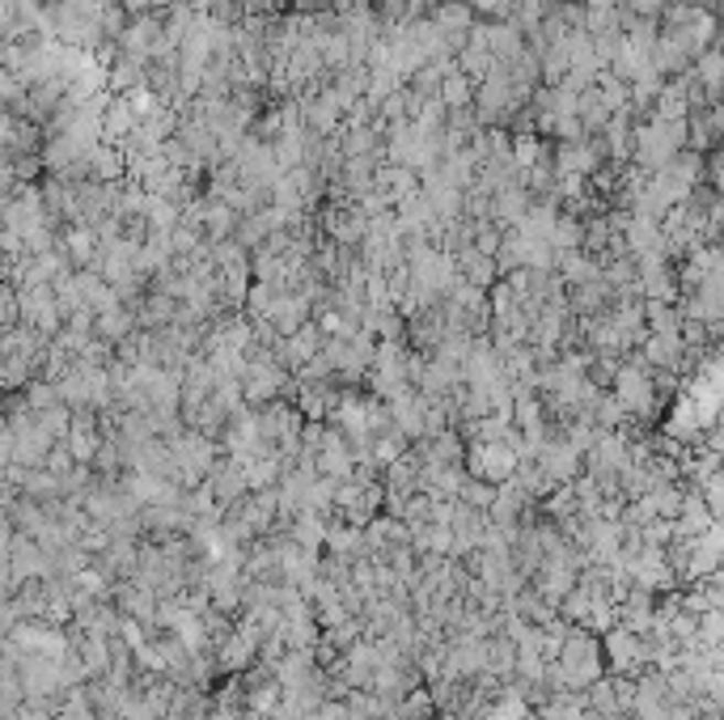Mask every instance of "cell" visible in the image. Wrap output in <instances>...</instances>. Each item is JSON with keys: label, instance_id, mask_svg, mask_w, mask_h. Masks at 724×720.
<instances>
[{"label": "cell", "instance_id": "33", "mask_svg": "<svg viewBox=\"0 0 724 720\" xmlns=\"http://www.w3.org/2000/svg\"><path fill=\"white\" fill-rule=\"evenodd\" d=\"M703 497H707V504H712L716 522H724V471L716 474V479H707V483H703Z\"/></svg>", "mask_w": 724, "mask_h": 720}, {"label": "cell", "instance_id": "3", "mask_svg": "<svg viewBox=\"0 0 724 720\" xmlns=\"http://www.w3.org/2000/svg\"><path fill=\"white\" fill-rule=\"evenodd\" d=\"M521 467V454L505 441H471L466 449V471L475 474V479H487V483H509L512 474Z\"/></svg>", "mask_w": 724, "mask_h": 720}, {"label": "cell", "instance_id": "4", "mask_svg": "<svg viewBox=\"0 0 724 720\" xmlns=\"http://www.w3.org/2000/svg\"><path fill=\"white\" fill-rule=\"evenodd\" d=\"M22 293V327H34L39 335H55L64 331V314H60V302H55V284H26L18 288Z\"/></svg>", "mask_w": 724, "mask_h": 720}, {"label": "cell", "instance_id": "11", "mask_svg": "<svg viewBox=\"0 0 724 720\" xmlns=\"http://www.w3.org/2000/svg\"><path fill=\"white\" fill-rule=\"evenodd\" d=\"M60 250L68 254V263L85 272V268H94L98 263V254H102V238H98V229L94 225H68V229H60Z\"/></svg>", "mask_w": 724, "mask_h": 720}, {"label": "cell", "instance_id": "6", "mask_svg": "<svg viewBox=\"0 0 724 720\" xmlns=\"http://www.w3.org/2000/svg\"><path fill=\"white\" fill-rule=\"evenodd\" d=\"M356 445L344 437V428H335V424H326V433H322V445H318V474L326 479H352L356 474Z\"/></svg>", "mask_w": 724, "mask_h": 720}, {"label": "cell", "instance_id": "29", "mask_svg": "<svg viewBox=\"0 0 724 720\" xmlns=\"http://www.w3.org/2000/svg\"><path fill=\"white\" fill-rule=\"evenodd\" d=\"M551 247L555 250H581L585 247V221L576 212H560L555 233H551Z\"/></svg>", "mask_w": 724, "mask_h": 720}, {"label": "cell", "instance_id": "27", "mask_svg": "<svg viewBox=\"0 0 724 720\" xmlns=\"http://www.w3.org/2000/svg\"><path fill=\"white\" fill-rule=\"evenodd\" d=\"M593 598H597V593H593L590 585H576V589L560 602V619H568L572 628H585V623H590Z\"/></svg>", "mask_w": 724, "mask_h": 720}, {"label": "cell", "instance_id": "34", "mask_svg": "<svg viewBox=\"0 0 724 720\" xmlns=\"http://www.w3.org/2000/svg\"><path fill=\"white\" fill-rule=\"evenodd\" d=\"M636 18H661L666 13V0H623Z\"/></svg>", "mask_w": 724, "mask_h": 720}, {"label": "cell", "instance_id": "18", "mask_svg": "<svg viewBox=\"0 0 724 720\" xmlns=\"http://www.w3.org/2000/svg\"><path fill=\"white\" fill-rule=\"evenodd\" d=\"M89 183H128V153L119 144H98L89 153Z\"/></svg>", "mask_w": 724, "mask_h": 720}, {"label": "cell", "instance_id": "12", "mask_svg": "<svg viewBox=\"0 0 724 720\" xmlns=\"http://www.w3.org/2000/svg\"><path fill=\"white\" fill-rule=\"evenodd\" d=\"M377 192H386V199L399 208V204H407V199H415V195L424 192V178H420L411 166L381 162V166H377Z\"/></svg>", "mask_w": 724, "mask_h": 720}, {"label": "cell", "instance_id": "16", "mask_svg": "<svg viewBox=\"0 0 724 720\" xmlns=\"http://www.w3.org/2000/svg\"><path fill=\"white\" fill-rule=\"evenodd\" d=\"M429 18L445 30L450 39H457V43H466V39H471V30L479 26V13H475V4H471V0H441Z\"/></svg>", "mask_w": 724, "mask_h": 720}, {"label": "cell", "instance_id": "23", "mask_svg": "<svg viewBox=\"0 0 724 720\" xmlns=\"http://www.w3.org/2000/svg\"><path fill=\"white\" fill-rule=\"evenodd\" d=\"M457 272H462V280H471V284H479V288H491V284L500 280L496 259H491V254H483L479 247L457 250Z\"/></svg>", "mask_w": 724, "mask_h": 720}, {"label": "cell", "instance_id": "9", "mask_svg": "<svg viewBox=\"0 0 724 720\" xmlns=\"http://www.w3.org/2000/svg\"><path fill=\"white\" fill-rule=\"evenodd\" d=\"M208 492H213L216 504H220L225 513H229L238 500L250 497V479H246V467H241L238 458H229V454H225V458L216 462V471L208 474Z\"/></svg>", "mask_w": 724, "mask_h": 720}, {"label": "cell", "instance_id": "35", "mask_svg": "<svg viewBox=\"0 0 724 720\" xmlns=\"http://www.w3.org/2000/svg\"><path fill=\"white\" fill-rule=\"evenodd\" d=\"M703 445L712 449V454H721L724 458V419L716 424V428H707V437H703Z\"/></svg>", "mask_w": 724, "mask_h": 720}, {"label": "cell", "instance_id": "2", "mask_svg": "<svg viewBox=\"0 0 724 720\" xmlns=\"http://www.w3.org/2000/svg\"><path fill=\"white\" fill-rule=\"evenodd\" d=\"M602 653H606V669L610 674H627V678H640L644 669H652L648 665V644H644L640 632H631V628H610V632H602Z\"/></svg>", "mask_w": 724, "mask_h": 720}, {"label": "cell", "instance_id": "31", "mask_svg": "<svg viewBox=\"0 0 724 720\" xmlns=\"http://www.w3.org/2000/svg\"><path fill=\"white\" fill-rule=\"evenodd\" d=\"M457 500H462V504H471V509H483V513H487V509H491V500H496V483H487V479H475V474H471V479L462 483Z\"/></svg>", "mask_w": 724, "mask_h": 720}, {"label": "cell", "instance_id": "25", "mask_svg": "<svg viewBox=\"0 0 724 720\" xmlns=\"http://www.w3.org/2000/svg\"><path fill=\"white\" fill-rule=\"evenodd\" d=\"M411 547L420 555H454V526H441V522L415 526V543Z\"/></svg>", "mask_w": 724, "mask_h": 720}, {"label": "cell", "instance_id": "30", "mask_svg": "<svg viewBox=\"0 0 724 720\" xmlns=\"http://www.w3.org/2000/svg\"><path fill=\"white\" fill-rule=\"evenodd\" d=\"M22 394H26L30 412H47V407H60V403H64V399H60V386H55V382H47V378H34V382L22 390Z\"/></svg>", "mask_w": 724, "mask_h": 720}, {"label": "cell", "instance_id": "8", "mask_svg": "<svg viewBox=\"0 0 724 720\" xmlns=\"http://www.w3.org/2000/svg\"><path fill=\"white\" fill-rule=\"evenodd\" d=\"M618 302V288L606 280V272L597 280H585V284H572L568 288V305H572V314L576 318H602V314H610Z\"/></svg>", "mask_w": 724, "mask_h": 720}, {"label": "cell", "instance_id": "38", "mask_svg": "<svg viewBox=\"0 0 724 720\" xmlns=\"http://www.w3.org/2000/svg\"><path fill=\"white\" fill-rule=\"evenodd\" d=\"M369 4H381V0H369Z\"/></svg>", "mask_w": 724, "mask_h": 720}, {"label": "cell", "instance_id": "36", "mask_svg": "<svg viewBox=\"0 0 724 720\" xmlns=\"http://www.w3.org/2000/svg\"><path fill=\"white\" fill-rule=\"evenodd\" d=\"M348 720H374V717H365V712H352V708H348Z\"/></svg>", "mask_w": 724, "mask_h": 720}, {"label": "cell", "instance_id": "26", "mask_svg": "<svg viewBox=\"0 0 724 720\" xmlns=\"http://www.w3.org/2000/svg\"><path fill=\"white\" fill-rule=\"evenodd\" d=\"M399 712H402V720H432V717H441V708H436V699H432L429 683H420L415 691L402 695Z\"/></svg>", "mask_w": 724, "mask_h": 720}, {"label": "cell", "instance_id": "15", "mask_svg": "<svg viewBox=\"0 0 724 720\" xmlns=\"http://www.w3.org/2000/svg\"><path fill=\"white\" fill-rule=\"evenodd\" d=\"M530 208H534V195L526 192V183H512V187H500L491 195V221L505 225V229H517L530 217Z\"/></svg>", "mask_w": 724, "mask_h": 720}, {"label": "cell", "instance_id": "28", "mask_svg": "<svg viewBox=\"0 0 724 720\" xmlns=\"http://www.w3.org/2000/svg\"><path fill=\"white\" fill-rule=\"evenodd\" d=\"M648 500H652V509H657V517H678L682 513V500H687V479L682 483H657L652 492H648Z\"/></svg>", "mask_w": 724, "mask_h": 720}, {"label": "cell", "instance_id": "21", "mask_svg": "<svg viewBox=\"0 0 724 720\" xmlns=\"http://www.w3.org/2000/svg\"><path fill=\"white\" fill-rule=\"evenodd\" d=\"M475 98H479V81L475 77H466L462 68H450L445 73V81H441V102L450 107V111H471L475 107Z\"/></svg>", "mask_w": 724, "mask_h": 720}, {"label": "cell", "instance_id": "22", "mask_svg": "<svg viewBox=\"0 0 724 720\" xmlns=\"http://www.w3.org/2000/svg\"><path fill=\"white\" fill-rule=\"evenodd\" d=\"M691 77L703 85V94L712 98V107L724 98V47H712V52H703L695 59V68H691Z\"/></svg>", "mask_w": 724, "mask_h": 720}, {"label": "cell", "instance_id": "24", "mask_svg": "<svg viewBox=\"0 0 724 720\" xmlns=\"http://www.w3.org/2000/svg\"><path fill=\"white\" fill-rule=\"evenodd\" d=\"M140 331V323H136V309L132 305H115L107 314H98V339H107V343H123V339H132Z\"/></svg>", "mask_w": 724, "mask_h": 720}, {"label": "cell", "instance_id": "5", "mask_svg": "<svg viewBox=\"0 0 724 720\" xmlns=\"http://www.w3.org/2000/svg\"><path fill=\"white\" fill-rule=\"evenodd\" d=\"M534 462L547 471V479H551L555 488H572V483L585 474V454L568 441V437H551V441L542 445V454H538Z\"/></svg>", "mask_w": 724, "mask_h": 720}, {"label": "cell", "instance_id": "17", "mask_svg": "<svg viewBox=\"0 0 724 720\" xmlns=\"http://www.w3.org/2000/svg\"><path fill=\"white\" fill-rule=\"evenodd\" d=\"M179 309H183V302H179L174 293H165V288H149L144 302L136 305V323H140L144 331H158V327H170V323L179 318Z\"/></svg>", "mask_w": 724, "mask_h": 720}, {"label": "cell", "instance_id": "32", "mask_svg": "<svg viewBox=\"0 0 724 720\" xmlns=\"http://www.w3.org/2000/svg\"><path fill=\"white\" fill-rule=\"evenodd\" d=\"M13 327H22V293H18V284H4L0 288V331H13Z\"/></svg>", "mask_w": 724, "mask_h": 720}, {"label": "cell", "instance_id": "14", "mask_svg": "<svg viewBox=\"0 0 724 720\" xmlns=\"http://www.w3.org/2000/svg\"><path fill=\"white\" fill-rule=\"evenodd\" d=\"M483 26H487V47H491L496 64L512 68L517 59L530 52V39L512 26V22H505V18H500V22H483Z\"/></svg>", "mask_w": 724, "mask_h": 720}, {"label": "cell", "instance_id": "20", "mask_svg": "<svg viewBox=\"0 0 724 720\" xmlns=\"http://www.w3.org/2000/svg\"><path fill=\"white\" fill-rule=\"evenodd\" d=\"M555 272L563 276V284L572 288V284H585V280H597L602 276V259L590 254V250H560V263H555Z\"/></svg>", "mask_w": 724, "mask_h": 720}, {"label": "cell", "instance_id": "1", "mask_svg": "<svg viewBox=\"0 0 724 720\" xmlns=\"http://www.w3.org/2000/svg\"><path fill=\"white\" fill-rule=\"evenodd\" d=\"M691 149V119H644L636 123V153L631 162L640 174H661Z\"/></svg>", "mask_w": 724, "mask_h": 720}, {"label": "cell", "instance_id": "7", "mask_svg": "<svg viewBox=\"0 0 724 720\" xmlns=\"http://www.w3.org/2000/svg\"><path fill=\"white\" fill-rule=\"evenodd\" d=\"M344 390L335 378L331 382H301L296 378V407H301V416L305 419H318V424H331V416L339 412V403H344Z\"/></svg>", "mask_w": 724, "mask_h": 720}, {"label": "cell", "instance_id": "39", "mask_svg": "<svg viewBox=\"0 0 724 720\" xmlns=\"http://www.w3.org/2000/svg\"><path fill=\"white\" fill-rule=\"evenodd\" d=\"M618 720H631V717H618Z\"/></svg>", "mask_w": 724, "mask_h": 720}, {"label": "cell", "instance_id": "10", "mask_svg": "<svg viewBox=\"0 0 724 720\" xmlns=\"http://www.w3.org/2000/svg\"><path fill=\"white\" fill-rule=\"evenodd\" d=\"M115 607L123 610V619H140V623L158 628L161 598H158V589H149L144 581H119L115 585Z\"/></svg>", "mask_w": 724, "mask_h": 720}, {"label": "cell", "instance_id": "19", "mask_svg": "<svg viewBox=\"0 0 724 720\" xmlns=\"http://www.w3.org/2000/svg\"><path fill=\"white\" fill-rule=\"evenodd\" d=\"M238 225H241V217H238V208H229L225 199H213L208 195V208H204V238L208 242H229V238H238Z\"/></svg>", "mask_w": 724, "mask_h": 720}, {"label": "cell", "instance_id": "13", "mask_svg": "<svg viewBox=\"0 0 724 720\" xmlns=\"http://www.w3.org/2000/svg\"><path fill=\"white\" fill-rule=\"evenodd\" d=\"M322 343H326V335H322L318 323H305L301 331L284 335V343H280V360H284L293 373H301V369L322 352Z\"/></svg>", "mask_w": 724, "mask_h": 720}, {"label": "cell", "instance_id": "37", "mask_svg": "<svg viewBox=\"0 0 724 720\" xmlns=\"http://www.w3.org/2000/svg\"><path fill=\"white\" fill-rule=\"evenodd\" d=\"M432 720H462V717H454V712H441V717H432Z\"/></svg>", "mask_w": 724, "mask_h": 720}]
</instances>
